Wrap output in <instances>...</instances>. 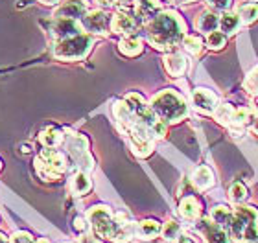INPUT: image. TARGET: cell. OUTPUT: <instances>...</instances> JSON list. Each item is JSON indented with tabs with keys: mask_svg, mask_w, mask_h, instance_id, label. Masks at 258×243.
Segmentation results:
<instances>
[{
	"mask_svg": "<svg viewBox=\"0 0 258 243\" xmlns=\"http://www.w3.org/2000/svg\"><path fill=\"white\" fill-rule=\"evenodd\" d=\"M81 28L91 35H105L111 30V17L102 10L87 11L81 19Z\"/></svg>",
	"mask_w": 258,
	"mask_h": 243,
	"instance_id": "cell-10",
	"label": "cell"
},
{
	"mask_svg": "<svg viewBox=\"0 0 258 243\" xmlns=\"http://www.w3.org/2000/svg\"><path fill=\"white\" fill-rule=\"evenodd\" d=\"M114 118L118 120V124L122 125V129L127 133L129 142L133 146L135 153L139 157H148L153 151V136L150 135V131L146 129L144 125L140 124L139 118L133 114V111L129 109V105L125 103V100L116 102L113 107Z\"/></svg>",
	"mask_w": 258,
	"mask_h": 243,
	"instance_id": "cell-2",
	"label": "cell"
},
{
	"mask_svg": "<svg viewBox=\"0 0 258 243\" xmlns=\"http://www.w3.org/2000/svg\"><path fill=\"white\" fill-rule=\"evenodd\" d=\"M225 43H227V35L221 32H212V33H209V37H207V46H209L210 50H214V52L223 48Z\"/></svg>",
	"mask_w": 258,
	"mask_h": 243,
	"instance_id": "cell-32",
	"label": "cell"
},
{
	"mask_svg": "<svg viewBox=\"0 0 258 243\" xmlns=\"http://www.w3.org/2000/svg\"><path fill=\"white\" fill-rule=\"evenodd\" d=\"M41 4H44V6H54V4H57L59 0H39Z\"/></svg>",
	"mask_w": 258,
	"mask_h": 243,
	"instance_id": "cell-40",
	"label": "cell"
},
{
	"mask_svg": "<svg viewBox=\"0 0 258 243\" xmlns=\"http://www.w3.org/2000/svg\"><path fill=\"white\" fill-rule=\"evenodd\" d=\"M94 39L89 33H78L72 37L61 39L54 46V57L61 61H80L85 59L91 52Z\"/></svg>",
	"mask_w": 258,
	"mask_h": 243,
	"instance_id": "cell-6",
	"label": "cell"
},
{
	"mask_svg": "<svg viewBox=\"0 0 258 243\" xmlns=\"http://www.w3.org/2000/svg\"><path fill=\"white\" fill-rule=\"evenodd\" d=\"M80 243H102L100 239H98V236L94 234V236H91V234H83L80 238Z\"/></svg>",
	"mask_w": 258,
	"mask_h": 243,
	"instance_id": "cell-37",
	"label": "cell"
},
{
	"mask_svg": "<svg viewBox=\"0 0 258 243\" xmlns=\"http://www.w3.org/2000/svg\"><path fill=\"white\" fill-rule=\"evenodd\" d=\"M183 46L186 52H190L192 55H201L205 50V43L203 39L199 37V35H186L183 39Z\"/></svg>",
	"mask_w": 258,
	"mask_h": 243,
	"instance_id": "cell-29",
	"label": "cell"
},
{
	"mask_svg": "<svg viewBox=\"0 0 258 243\" xmlns=\"http://www.w3.org/2000/svg\"><path fill=\"white\" fill-rule=\"evenodd\" d=\"M0 170H2V160H0Z\"/></svg>",
	"mask_w": 258,
	"mask_h": 243,
	"instance_id": "cell-45",
	"label": "cell"
},
{
	"mask_svg": "<svg viewBox=\"0 0 258 243\" xmlns=\"http://www.w3.org/2000/svg\"><path fill=\"white\" fill-rule=\"evenodd\" d=\"M70 188H72V192H74L76 195H85V194H89V192H91V188H92L91 179L87 177V175L83 172L76 173L74 177H72Z\"/></svg>",
	"mask_w": 258,
	"mask_h": 243,
	"instance_id": "cell-25",
	"label": "cell"
},
{
	"mask_svg": "<svg viewBox=\"0 0 258 243\" xmlns=\"http://www.w3.org/2000/svg\"><path fill=\"white\" fill-rule=\"evenodd\" d=\"M243 89H245L249 94L258 96V66L249 74L247 77H245V81H243Z\"/></svg>",
	"mask_w": 258,
	"mask_h": 243,
	"instance_id": "cell-33",
	"label": "cell"
},
{
	"mask_svg": "<svg viewBox=\"0 0 258 243\" xmlns=\"http://www.w3.org/2000/svg\"><path fill=\"white\" fill-rule=\"evenodd\" d=\"M118 50L127 57H137V55L142 54L144 50V44H142V39H139L137 35H125L122 41L118 43Z\"/></svg>",
	"mask_w": 258,
	"mask_h": 243,
	"instance_id": "cell-21",
	"label": "cell"
},
{
	"mask_svg": "<svg viewBox=\"0 0 258 243\" xmlns=\"http://www.w3.org/2000/svg\"><path fill=\"white\" fill-rule=\"evenodd\" d=\"M179 214L183 219L186 221H198L199 216H201V203H199L196 197L188 195V197H184L181 203H179Z\"/></svg>",
	"mask_w": 258,
	"mask_h": 243,
	"instance_id": "cell-16",
	"label": "cell"
},
{
	"mask_svg": "<svg viewBox=\"0 0 258 243\" xmlns=\"http://www.w3.org/2000/svg\"><path fill=\"white\" fill-rule=\"evenodd\" d=\"M164 68L170 76L173 77H179L183 76L186 68H188V63H186V57L181 54H168L164 57Z\"/></svg>",
	"mask_w": 258,
	"mask_h": 243,
	"instance_id": "cell-17",
	"label": "cell"
},
{
	"mask_svg": "<svg viewBox=\"0 0 258 243\" xmlns=\"http://www.w3.org/2000/svg\"><path fill=\"white\" fill-rule=\"evenodd\" d=\"M8 241H10V239H8V236L0 232V243H8Z\"/></svg>",
	"mask_w": 258,
	"mask_h": 243,
	"instance_id": "cell-42",
	"label": "cell"
},
{
	"mask_svg": "<svg viewBox=\"0 0 258 243\" xmlns=\"http://www.w3.org/2000/svg\"><path fill=\"white\" fill-rule=\"evenodd\" d=\"M81 30H83L81 22L74 21V19H54V24H52V35L57 41L78 35V33H81Z\"/></svg>",
	"mask_w": 258,
	"mask_h": 243,
	"instance_id": "cell-14",
	"label": "cell"
},
{
	"mask_svg": "<svg viewBox=\"0 0 258 243\" xmlns=\"http://www.w3.org/2000/svg\"><path fill=\"white\" fill-rule=\"evenodd\" d=\"M87 219H89L92 232L96 234L98 238L111 239V241L118 236L120 228H122V223L116 219V216L111 214L107 206H92L87 214Z\"/></svg>",
	"mask_w": 258,
	"mask_h": 243,
	"instance_id": "cell-7",
	"label": "cell"
},
{
	"mask_svg": "<svg viewBox=\"0 0 258 243\" xmlns=\"http://www.w3.org/2000/svg\"><path fill=\"white\" fill-rule=\"evenodd\" d=\"M232 0H207V4L212 11H227Z\"/></svg>",
	"mask_w": 258,
	"mask_h": 243,
	"instance_id": "cell-34",
	"label": "cell"
},
{
	"mask_svg": "<svg viewBox=\"0 0 258 243\" xmlns=\"http://www.w3.org/2000/svg\"><path fill=\"white\" fill-rule=\"evenodd\" d=\"M162 238L166 241H175V239L181 236V225L177 221H168L164 227H162Z\"/></svg>",
	"mask_w": 258,
	"mask_h": 243,
	"instance_id": "cell-31",
	"label": "cell"
},
{
	"mask_svg": "<svg viewBox=\"0 0 258 243\" xmlns=\"http://www.w3.org/2000/svg\"><path fill=\"white\" fill-rule=\"evenodd\" d=\"M220 28V17L216 15V11L207 10L196 19V30L203 33H212Z\"/></svg>",
	"mask_w": 258,
	"mask_h": 243,
	"instance_id": "cell-19",
	"label": "cell"
},
{
	"mask_svg": "<svg viewBox=\"0 0 258 243\" xmlns=\"http://www.w3.org/2000/svg\"><path fill=\"white\" fill-rule=\"evenodd\" d=\"M87 13V6L81 0H69L54 11V19H74V21H81Z\"/></svg>",
	"mask_w": 258,
	"mask_h": 243,
	"instance_id": "cell-13",
	"label": "cell"
},
{
	"mask_svg": "<svg viewBox=\"0 0 258 243\" xmlns=\"http://www.w3.org/2000/svg\"><path fill=\"white\" fill-rule=\"evenodd\" d=\"M192 183L198 190L207 192V190H210L212 186H214L216 177H214V173L210 172V168L199 166V168H196L192 173Z\"/></svg>",
	"mask_w": 258,
	"mask_h": 243,
	"instance_id": "cell-15",
	"label": "cell"
},
{
	"mask_svg": "<svg viewBox=\"0 0 258 243\" xmlns=\"http://www.w3.org/2000/svg\"><path fill=\"white\" fill-rule=\"evenodd\" d=\"M89 227H91V225H89V223L85 221V217H80V216H78L74 219V228H76V230H80V232H85V230Z\"/></svg>",
	"mask_w": 258,
	"mask_h": 243,
	"instance_id": "cell-36",
	"label": "cell"
},
{
	"mask_svg": "<svg viewBox=\"0 0 258 243\" xmlns=\"http://www.w3.org/2000/svg\"><path fill=\"white\" fill-rule=\"evenodd\" d=\"M179 4H188V2H196V0H175Z\"/></svg>",
	"mask_w": 258,
	"mask_h": 243,
	"instance_id": "cell-43",
	"label": "cell"
},
{
	"mask_svg": "<svg viewBox=\"0 0 258 243\" xmlns=\"http://www.w3.org/2000/svg\"><path fill=\"white\" fill-rule=\"evenodd\" d=\"M254 111L249 107H242L234 111V116H232L231 127H238V129H245L247 125H251L254 122Z\"/></svg>",
	"mask_w": 258,
	"mask_h": 243,
	"instance_id": "cell-22",
	"label": "cell"
},
{
	"mask_svg": "<svg viewBox=\"0 0 258 243\" xmlns=\"http://www.w3.org/2000/svg\"><path fill=\"white\" fill-rule=\"evenodd\" d=\"M64 243H70V241H64Z\"/></svg>",
	"mask_w": 258,
	"mask_h": 243,
	"instance_id": "cell-46",
	"label": "cell"
},
{
	"mask_svg": "<svg viewBox=\"0 0 258 243\" xmlns=\"http://www.w3.org/2000/svg\"><path fill=\"white\" fill-rule=\"evenodd\" d=\"M162 232V225L157 219H144V221L137 223V234L135 238L139 239H153Z\"/></svg>",
	"mask_w": 258,
	"mask_h": 243,
	"instance_id": "cell-18",
	"label": "cell"
},
{
	"mask_svg": "<svg viewBox=\"0 0 258 243\" xmlns=\"http://www.w3.org/2000/svg\"><path fill=\"white\" fill-rule=\"evenodd\" d=\"M229 201L231 203H234V205H242L243 201H245V197H247V188L243 186L242 183H234L229 188Z\"/></svg>",
	"mask_w": 258,
	"mask_h": 243,
	"instance_id": "cell-30",
	"label": "cell"
},
{
	"mask_svg": "<svg viewBox=\"0 0 258 243\" xmlns=\"http://www.w3.org/2000/svg\"><path fill=\"white\" fill-rule=\"evenodd\" d=\"M137 15H133L127 10H120L116 15L111 19V32L120 33V35H131L137 28Z\"/></svg>",
	"mask_w": 258,
	"mask_h": 243,
	"instance_id": "cell-12",
	"label": "cell"
},
{
	"mask_svg": "<svg viewBox=\"0 0 258 243\" xmlns=\"http://www.w3.org/2000/svg\"><path fill=\"white\" fill-rule=\"evenodd\" d=\"M238 17H240V21L242 24H253L254 21L258 19V4L251 2V4H243L238 8Z\"/></svg>",
	"mask_w": 258,
	"mask_h": 243,
	"instance_id": "cell-28",
	"label": "cell"
},
{
	"mask_svg": "<svg viewBox=\"0 0 258 243\" xmlns=\"http://www.w3.org/2000/svg\"><path fill=\"white\" fill-rule=\"evenodd\" d=\"M11 243H35L32 238V234H28V232H17L13 234V238L10 239Z\"/></svg>",
	"mask_w": 258,
	"mask_h": 243,
	"instance_id": "cell-35",
	"label": "cell"
},
{
	"mask_svg": "<svg viewBox=\"0 0 258 243\" xmlns=\"http://www.w3.org/2000/svg\"><path fill=\"white\" fill-rule=\"evenodd\" d=\"M35 243H50V241H48V239H37Z\"/></svg>",
	"mask_w": 258,
	"mask_h": 243,
	"instance_id": "cell-44",
	"label": "cell"
},
{
	"mask_svg": "<svg viewBox=\"0 0 258 243\" xmlns=\"http://www.w3.org/2000/svg\"><path fill=\"white\" fill-rule=\"evenodd\" d=\"M63 138H64L63 131L55 129V127H48V129H44L39 135V140H41V144L44 147H57L63 142Z\"/></svg>",
	"mask_w": 258,
	"mask_h": 243,
	"instance_id": "cell-24",
	"label": "cell"
},
{
	"mask_svg": "<svg viewBox=\"0 0 258 243\" xmlns=\"http://www.w3.org/2000/svg\"><path fill=\"white\" fill-rule=\"evenodd\" d=\"M150 107L166 124H177L188 116V105L184 102V98L172 89H164V91L157 92L155 96L151 98Z\"/></svg>",
	"mask_w": 258,
	"mask_h": 243,
	"instance_id": "cell-4",
	"label": "cell"
},
{
	"mask_svg": "<svg viewBox=\"0 0 258 243\" xmlns=\"http://www.w3.org/2000/svg\"><path fill=\"white\" fill-rule=\"evenodd\" d=\"M251 129H253V133H254V135H258V118L254 120L253 124H251Z\"/></svg>",
	"mask_w": 258,
	"mask_h": 243,
	"instance_id": "cell-41",
	"label": "cell"
},
{
	"mask_svg": "<svg viewBox=\"0 0 258 243\" xmlns=\"http://www.w3.org/2000/svg\"><path fill=\"white\" fill-rule=\"evenodd\" d=\"M116 2H118V0H96V4L100 6V8H105V10H111V8H114V6H116Z\"/></svg>",
	"mask_w": 258,
	"mask_h": 243,
	"instance_id": "cell-38",
	"label": "cell"
},
{
	"mask_svg": "<svg viewBox=\"0 0 258 243\" xmlns=\"http://www.w3.org/2000/svg\"><path fill=\"white\" fill-rule=\"evenodd\" d=\"M234 111L236 109L232 107L231 103H220L218 109L214 111V118L220 122V124L227 125V127H231V122H232V116H234Z\"/></svg>",
	"mask_w": 258,
	"mask_h": 243,
	"instance_id": "cell-27",
	"label": "cell"
},
{
	"mask_svg": "<svg viewBox=\"0 0 258 243\" xmlns=\"http://www.w3.org/2000/svg\"><path fill=\"white\" fill-rule=\"evenodd\" d=\"M196 230L203 236L205 243H231L229 232L220 227L212 217H199L196 221Z\"/></svg>",
	"mask_w": 258,
	"mask_h": 243,
	"instance_id": "cell-9",
	"label": "cell"
},
{
	"mask_svg": "<svg viewBox=\"0 0 258 243\" xmlns=\"http://www.w3.org/2000/svg\"><path fill=\"white\" fill-rule=\"evenodd\" d=\"M227 232L238 243H258V210L247 205L232 208V219Z\"/></svg>",
	"mask_w": 258,
	"mask_h": 243,
	"instance_id": "cell-3",
	"label": "cell"
},
{
	"mask_svg": "<svg viewBox=\"0 0 258 243\" xmlns=\"http://www.w3.org/2000/svg\"><path fill=\"white\" fill-rule=\"evenodd\" d=\"M186 26L181 21V17L172 10L161 11L155 19H151L146 24V35L153 48L168 52L173 50L177 44L183 43Z\"/></svg>",
	"mask_w": 258,
	"mask_h": 243,
	"instance_id": "cell-1",
	"label": "cell"
},
{
	"mask_svg": "<svg viewBox=\"0 0 258 243\" xmlns=\"http://www.w3.org/2000/svg\"><path fill=\"white\" fill-rule=\"evenodd\" d=\"M240 26H242V21H240V17H238L236 13L225 11V13L220 17V30L225 33V35H234Z\"/></svg>",
	"mask_w": 258,
	"mask_h": 243,
	"instance_id": "cell-23",
	"label": "cell"
},
{
	"mask_svg": "<svg viewBox=\"0 0 258 243\" xmlns=\"http://www.w3.org/2000/svg\"><path fill=\"white\" fill-rule=\"evenodd\" d=\"M35 172L43 181H55L67 172V158L55 147H44L35 158Z\"/></svg>",
	"mask_w": 258,
	"mask_h": 243,
	"instance_id": "cell-8",
	"label": "cell"
},
{
	"mask_svg": "<svg viewBox=\"0 0 258 243\" xmlns=\"http://www.w3.org/2000/svg\"><path fill=\"white\" fill-rule=\"evenodd\" d=\"M125 103L129 105V109L133 111V114L139 118V122L144 125L146 129L150 131V135L153 138H164L166 135V122H162L157 113L150 107V103H146V100L140 96L139 92H129L127 96L124 98Z\"/></svg>",
	"mask_w": 258,
	"mask_h": 243,
	"instance_id": "cell-5",
	"label": "cell"
},
{
	"mask_svg": "<svg viewBox=\"0 0 258 243\" xmlns=\"http://www.w3.org/2000/svg\"><path fill=\"white\" fill-rule=\"evenodd\" d=\"M210 217H212L220 227H223L227 230L232 219V208H229V206H216V208H212Z\"/></svg>",
	"mask_w": 258,
	"mask_h": 243,
	"instance_id": "cell-26",
	"label": "cell"
},
{
	"mask_svg": "<svg viewBox=\"0 0 258 243\" xmlns=\"http://www.w3.org/2000/svg\"><path fill=\"white\" fill-rule=\"evenodd\" d=\"M162 11L161 2L159 0H137V15L142 21L150 22L151 19H155Z\"/></svg>",
	"mask_w": 258,
	"mask_h": 243,
	"instance_id": "cell-20",
	"label": "cell"
},
{
	"mask_svg": "<svg viewBox=\"0 0 258 243\" xmlns=\"http://www.w3.org/2000/svg\"><path fill=\"white\" fill-rule=\"evenodd\" d=\"M175 243H194V239L188 238V236H184V234H181V236L175 239Z\"/></svg>",
	"mask_w": 258,
	"mask_h": 243,
	"instance_id": "cell-39",
	"label": "cell"
},
{
	"mask_svg": "<svg viewBox=\"0 0 258 243\" xmlns=\"http://www.w3.org/2000/svg\"><path fill=\"white\" fill-rule=\"evenodd\" d=\"M192 105L194 109L201 114H214V111L218 109L220 102H218V96L214 92L209 91V89H203V87H198L192 91Z\"/></svg>",
	"mask_w": 258,
	"mask_h": 243,
	"instance_id": "cell-11",
	"label": "cell"
}]
</instances>
